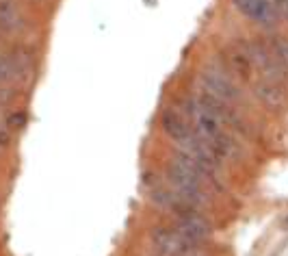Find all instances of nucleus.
Listing matches in <instances>:
<instances>
[{
    "label": "nucleus",
    "instance_id": "obj_1",
    "mask_svg": "<svg viewBox=\"0 0 288 256\" xmlns=\"http://www.w3.org/2000/svg\"><path fill=\"white\" fill-rule=\"evenodd\" d=\"M180 111L184 113V117L189 119V124L193 126L195 133L213 148V152L221 161L238 159V156L243 154L236 135L232 133V130H227V126L221 122V117L215 113V109L210 107L197 91H193V94L182 98Z\"/></svg>",
    "mask_w": 288,
    "mask_h": 256
},
{
    "label": "nucleus",
    "instance_id": "obj_2",
    "mask_svg": "<svg viewBox=\"0 0 288 256\" xmlns=\"http://www.w3.org/2000/svg\"><path fill=\"white\" fill-rule=\"evenodd\" d=\"M162 178H165V183L169 184L173 191H178L189 204H193L195 209L204 211L206 206L210 204V189L213 187H210L193 167H189L182 159H178L176 154L167 161Z\"/></svg>",
    "mask_w": 288,
    "mask_h": 256
},
{
    "label": "nucleus",
    "instance_id": "obj_3",
    "mask_svg": "<svg viewBox=\"0 0 288 256\" xmlns=\"http://www.w3.org/2000/svg\"><path fill=\"white\" fill-rule=\"evenodd\" d=\"M197 91L213 100H219L224 105L230 107H241L245 96H243V89L238 85V80L234 78V74L224 65L217 63H208L202 72L197 74Z\"/></svg>",
    "mask_w": 288,
    "mask_h": 256
},
{
    "label": "nucleus",
    "instance_id": "obj_4",
    "mask_svg": "<svg viewBox=\"0 0 288 256\" xmlns=\"http://www.w3.org/2000/svg\"><path fill=\"white\" fill-rule=\"evenodd\" d=\"M145 191H148V198L152 204L167 211L171 217L191 213V211H199L193 204H189L178 191H173L169 184L165 183V178H145Z\"/></svg>",
    "mask_w": 288,
    "mask_h": 256
},
{
    "label": "nucleus",
    "instance_id": "obj_5",
    "mask_svg": "<svg viewBox=\"0 0 288 256\" xmlns=\"http://www.w3.org/2000/svg\"><path fill=\"white\" fill-rule=\"evenodd\" d=\"M232 7L247 22L264 31H275L282 22V15L273 0H232Z\"/></svg>",
    "mask_w": 288,
    "mask_h": 256
},
{
    "label": "nucleus",
    "instance_id": "obj_6",
    "mask_svg": "<svg viewBox=\"0 0 288 256\" xmlns=\"http://www.w3.org/2000/svg\"><path fill=\"white\" fill-rule=\"evenodd\" d=\"M173 228L180 232L182 237H187L195 246H204L210 237H213V224L208 221L202 211H191V213H184L173 217Z\"/></svg>",
    "mask_w": 288,
    "mask_h": 256
},
{
    "label": "nucleus",
    "instance_id": "obj_7",
    "mask_svg": "<svg viewBox=\"0 0 288 256\" xmlns=\"http://www.w3.org/2000/svg\"><path fill=\"white\" fill-rule=\"evenodd\" d=\"M160 128H162V133L173 141V146H180L195 135V130H193L191 124H189V119L184 117V113L180 111V109H173V107L162 109Z\"/></svg>",
    "mask_w": 288,
    "mask_h": 256
},
{
    "label": "nucleus",
    "instance_id": "obj_8",
    "mask_svg": "<svg viewBox=\"0 0 288 256\" xmlns=\"http://www.w3.org/2000/svg\"><path fill=\"white\" fill-rule=\"evenodd\" d=\"M254 87V96L258 98V102L262 107L271 109V111H282L288 102V94L284 83H275V80L267 78H256L252 83Z\"/></svg>",
    "mask_w": 288,
    "mask_h": 256
},
{
    "label": "nucleus",
    "instance_id": "obj_9",
    "mask_svg": "<svg viewBox=\"0 0 288 256\" xmlns=\"http://www.w3.org/2000/svg\"><path fill=\"white\" fill-rule=\"evenodd\" d=\"M24 26L26 20L15 0H0V31L4 35H20Z\"/></svg>",
    "mask_w": 288,
    "mask_h": 256
},
{
    "label": "nucleus",
    "instance_id": "obj_10",
    "mask_svg": "<svg viewBox=\"0 0 288 256\" xmlns=\"http://www.w3.org/2000/svg\"><path fill=\"white\" fill-rule=\"evenodd\" d=\"M9 83H22L18 61H15V54L0 52V85Z\"/></svg>",
    "mask_w": 288,
    "mask_h": 256
},
{
    "label": "nucleus",
    "instance_id": "obj_11",
    "mask_svg": "<svg viewBox=\"0 0 288 256\" xmlns=\"http://www.w3.org/2000/svg\"><path fill=\"white\" fill-rule=\"evenodd\" d=\"M267 43H269L271 50H273V54H275V59L280 61V65L284 68V72L288 74V37L280 35V33H273V35L267 37Z\"/></svg>",
    "mask_w": 288,
    "mask_h": 256
},
{
    "label": "nucleus",
    "instance_id": "obj_12",
    "mask_svg": "<svg viewBox=\"0 0 288 256\" xmlns=\"http://www.w3.org/2000/svg\"><path fill=\"white\" fill-rule=\"evenodd\" d=\"M24 122H26L24 113L18 111V113H13V115H11V117L7 119V128H11V130H18V128L24 126Z\"/></svg>",
    "mask_w": 288,
    "mask_h": 256
},
{
    "label": "nucleus",
    "instance_id": "obj_13",
    "mask_svg": "<svg viewBox=\"0 0 288 256\" xmlns=\"http://www.w3.org/2000/svg\"><path fill=\"white\" fill-rule=\"evenodd\" d=\"M31 2H39L41 4V2H50V0H31Z\"/></svg>",
    "mask_w": 288,
    "mask_h": 256
}]
</instances>
